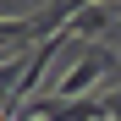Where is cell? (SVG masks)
I'll use <instances>...</instances> for the list:
<instances>
[{
  "mask_svg": "<svg viewBox=\"0 0 121 121\" xmlns=\"http://www.w3.org/2000/svg\"><path fill=\"white\" fill-rule=\"evenodd\" d=\"M105 66H110V55H105V50H88V55H83V60H77V66L50 88V99H77V88H94V77L105 72Z\"/></svg>",
  "mask_w": 121,
  "mask_h": 121,
  "instance_id": "1",
  "label": "cell"
}]
</instances>
